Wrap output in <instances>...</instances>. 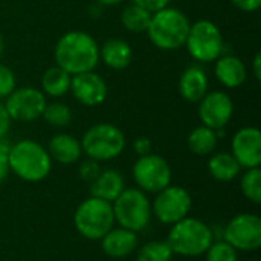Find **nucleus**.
Masks as SVG:
<instances>
[{
  "label": "nucleus",
  "mask_w": 261,
  "mask_h": 261,
  "mask_svg": "<svg viewBox=\"0 0 261 261\" xmlns=\"http://www.w3.org/2000/svg\"><path fill=\"white\" fill-rule=\"evenodd\" d=\"M54 57L57 66L70 75L90 72L99 61V46L90 34L84 31H69L57 41Z\"/></svg>",
  "instance_id": "obj_1"
},
{
  "label": "nucleus",
  "mask_w": 261,
  "mask_h": 261,
  "mask_svg": "<svg viewBox=\"0 0 261 261\" xmlns=\"http://www.w3.org/2000/svg\"><path fill=\"white\" fill-rule=\"evenodd\" d=\"M8 162L9 171L29 184L44 180L52 170V159L47 150L32 139H21L9 145Z\"/></svg>",
  "instance_id": "obj_2"
},
{
  "label": "nucleus",
  "mask_w": 261,
  "mask_h": 261,
  "mask_svg": "<svg viewBox=\"0 0 261 261\" xmlns=\"http://www.w3.org/2000/svg\"><path fill=\"white\" fill-rule=\"evenodd\" d=\"M190 18L177 8H162L151 14L147 35L162 50H176L185 46L190 32Z\"/></svg>",
  "instance_id": "obj_3"
},
{
  "label": "nucleus",
  "mask_w": 261,
  "mask_h": 261,
  "mask_svg": "<svg viewBox=\"0 0 261 261\" xmlns=\"http://www.w3.org/2000/svg\"><path fill=\"white\" fill-rule=\"evenodd\" d=\"M165 242L168 243L174 255L200 257L213 245L214 234L210 225L188 216L180 222L171 225Z\"/></svg>",
  "instance_id": "obj_4"
},
{
  "label": "nucleus",
  "mask_w": 261,
  "mask_h": 261,
  "mask_svg": "<svg viewBox=\"0 0 261 261\" xmlns=\"http://www.w3.org/2000/svg\"><path fill=\"white\" fill-rule=\"evenodd\" d=\"M73 225L84 239L101 240L116 225L112 203L93 196L87 197L78 205L73 214Z\"/></svg>",
  "instance_id": "obj_5"
},
{
  "label": "nucleus",
  "mask_w": 261,
  "mask_h": 261,
  "mask_svg": "<svg viewBox=\"0 0 261 261\" xmlns=\"http://www.w3.org/2000/svg\"><path fill=\"white\" fill-rule=\"evenodd\" d=\"M115 223L133 232L144 231L151 220V202L139 188H125L112 203Z\"/></svg>",
  "instance_id": "obj_6"
},
{
  "label": "nucleus",
  "mask_w": 261,
  "mask_h": 261,
  "mask_svg": "<svg viewBox=\"0 0 261 261\" xmlns=\"http://www.w3.org/2000/svg\"><path fill=\"white\" fill-rule=\"evenodd\" d=\"M81 142L83 153L89 159L107 162L118 158L125 148V136L121 128L110 122H99L92 125L84 135Z\"/></svg>",
  "instance_id": "obj_7"
},
{
  "label": "nucleus",
  "mask_w": 261,
  "mask_h": 261,
  "mask_svg": "<svg viewBox=\"0 0 261 261\" xmlns=\"http://www.w3.org/2000/svg\"><path fill=\"white\" fill-rule=\"evenodd\" d=\"M188 54L199 63L216 61L225 49L220 28L211 20H199L190 26L185 41Z\"/></svg>",
  "instance_id": "obj_8"
},
{
  "label": "nucleus",
  "mask_w": 261,
  "mask_h": 261,
  "mask_svg": "<svg viewBox=\"0 0 261 261\" xmlns=\"http://www.w3.org/2000/svg\"><path fill=\"white\" fill-rule=\"evenodd\" d=\"M193 199L187 188L179 185H168L156 193L151 202V214L164 225H174L190 216Z\"/></svg>",
  "instance_id": "obj_9"
},
{
  "label": "nucleus",
  "mask_w": 261,
  "mask_h": 261,
  "mask_svg": "<svg viewBox=\"0 0 261 261\" xmlns=\"http://www.w3.org/2000/svg\"><path fill=\"white\" fill-rule=\"evenodd\" d=\"M132 174L138 188L151 194H156L171 185L173 177L170 164L162 156L154 153L139 156L133 165Z\"/></svg>",
  "instance_id": "obj_10"
},
{
  "label": "nucleus",
  "mask_w": 261,
  "mask_h": 261,
  "mask_svg": "<svg viewBox=\"0 0 261 261\" xmlns=\"http://www.w3.org/2000/svg\"><path fill=\"white\" fill-rule=\"evenodd\" d=\"M223 237L236 251H258L261 246V219L257 214L240 213L226 223Z\"/></svg>",
  "instance_id": "obj_11"
},
{
  "label": "nucleus",
  "mask_w": 261,
  "mask_h": 261,
  "mask_svg": "<svg viewBox=\"0 0 261 261\" xmlns=\"http://www.w3.org/2000/svg\"><path fill=\"white\" fill-rule=\"evenodd\" d=\"M3 102L12 121L32 122L41 118L46 107V95L35 87H15Z\"/></svg>",
  "instance_id": "obj_12"
},
{
  "label": "nucleus",
  "mask_w": 261,
  "mask_h": 261,
  "mask_svg": "<svg viewBox=\"0 0 261 261\" xmlns=\"http://www.w3.org/2000/svg\"><path fill=\"white\" fill-rule=\"evenodd\" d=\"M234 115V102L231 96L222 90L208 92L199 101V118L202 125L213 130L225 128Z\"/></svg>",
  "instance_id": "obj_13"
},
{
  "label": "nucleus",
  "mask_w": 261,
  "mask_h": 261,
  "mask_svg": "<svg viewBox=\"0 0 261 261\" xmlns=\"http://www.w3.org/2000/svg\"><path fill=\"white\" fill-rule=\"evenodd\" d=\"M231 154L242 168H257L261 164V133L257 127L240 128L231 141Z\"/></svg>",
  "instance_id": "obj_14"
},
{
  "label": "nucleus",
  "mask_w": 261,
  "mask_h": 261,
  "mask_svg": "<svg viewBox=\"0 0 261 261\" xmlns=\"http://www.w3.org/2000/svg\"><path fill=\"white\" fill-rule=\"evenodd\" d=\"M69 92H72L73 98L80 104L86 107H96L106 101L109 90L102 76L90 70L72 75Z\"/></svg>",
  "instance_id": "obj_15"
},
{
  "label": "nucleus",
  "mask_w": 261,
  "mask_h": 261,
  "mask_svg": "<svg viewBox=\"0 0 261 261\" xmlns=\"http://www.w3.org/2000/svg\"><path fill=\"white\" fill-rule=\"evenodd\" d=\"M102 252L110 258H124L138 249V234L125 228H112L101 240Z\"/></svg>",
  "instance_id": "obj_16"
},
{
  "label": "nucleus",
  "mask_w": 261,
  "mask_h": 261,
  "mask_svg": "<svg viewBox=\"0 0 261 261\" xmlns=\"http://www.w3.org/2000/svg\"><path fill=\"white\" fill-rule=\"evenodd\" d=\"M208 75L200 66L187 67L179 78V93L188 102H199L208 93Z\"/></svg>",
  "instance_id": "obj_17"
},
{
  "label": "nucleus",
  "mask_w": 261,
  "mask_h": 261,
  "mask_svg": "<svg viewBox=\"0 0 261 261\" xmlns=\"http://www.w3.org/2000/svg\"><path fill=\"white\" fill-rule=\"evenodd\" d=\"M214 72L220 84L226 89L240 87L248 76V69L245 63L236 55H220L216 60Z\"/></svg>",
  "instance_id": "obj_18"
},
{
  "label": "nucleus",
  "mask_w": 261,
  "mask_h": 261,
  "mask_svg": "<svg viewBox=\"0 0 261 261\" xmlns=\"http://www.w3.org/2000/svg\"><path fill=\"white\" fill-rule=\"evenodd\" d=\"M46 150H47L50 159L61 165L76 164L83 154L81 142L67 133H58L54 138H50Z\"/></svg>",
  "instance_id": "obj_19"
},
{
  "label": "nucleus",
  "mask_w": 261,
  "mask_h": 261,
  "mask_svg": "<svg viewBox=\"0 0 261 261\" xmlns=\"http://www.w3.org/2000/svg\"><path fill=\"white\" fill-rule=\"evenodd\" d=\"M125 190L124 176L116 170H102L90 184V196L113 203Z\"/></svg>",
  "instance_id": "obj_20"
},
{
  "label": "nucleus",
  "mask_w": 261,
  "mask_h": 261,
  "mask_svg": "<svg viewBox=\"0 0 261 261\" xmlns=\"http://www.w3.org/2000/svg\"><path fill=\"white\" fill-rule=\"evenodd\" d=\"M99 60L113 70H122L132 63L133 50L127 41L121 38H109L99 47Z\"/></svg>",
  "instance_id": "obj_21"
},
{
  "label": "nucleus",
  "mask_w": 261,
  "mask_h": 261,
  "mask_svg": "<svg viewBox=\"0 0 261 261\" xmlns=\"http://www.w3.org/2000/svg\"><path fill=\"white\" fill-rule=\"evenodd\" d=\"M208 171L211 177L219 182H232L239 177L242 167L231 153L222 151L210 156Z\"/></svg>",
  "instance_id": "obj_22"
},
{
  "label": "nucleus",
  "mask_w": 261,
  "mask_h": 261,
  "mask_svg": "<svg viewBox=\"0 0 261 261\" xmlns=\"http://www.w3.org/2000/svg\"><path fill=\"white\" fill-rule=\"evenodd\" d=\"M72 75L67 73L60 66L49 67L41 76V92L52 98L64 96L70 90Z\"/></svg>",
  "instance_id": "obj_23"
},
{
  "label": "nucleus",
  "mask_w": 261,
  "mask_h": 261,
  "mask_svg": "<svg viewBox=\"0 0 261 261\" xmlns=\"http://www.w3.org/2000/svg\"><path fill=\"white\" fill-rule=\"evenodd\" d=\"M217 142H219V138H217L216 130H213L206 125H199L194 130H191V133L188 135V139H187L188 148L197 156L213 154V151L217 147Z\"/></svg>",
  "instance_id": "obj_24"
},
{
  "label": "nucleus",
  "mask_w": 261,
  "mask_h": 261,
  "mask_svg": "<svg viewBox=\"0 0 261 261\" xmlns=\"http://www.w3.org/2000/svg\"><path fill=\"white\" fill-rule=\"evenodd\" d=\"M151 14L153 12L147 11L145 8L135 5V3H130L121 12V23L130 32H136V34L138 32H147V28L150 24V20H151Z\"/></svg>",
  "instance_id": "obj_25"
},
{
  "label": "nucleus",
  "mask_w": 261,
  "mask_h": 261,
  "mask_svg": "<svg viewBox=\"0 0 261 261\" xmlns=\"http://www.w3.org/2000/svg\"><path fill=\"white\" fill-rule=\"evenodd\" d=\"M240 190L242 194L252 203L260 205L261 203V170L249 168L243 173L240 177Z\"/></svg>",
  "instance_id": "obj_26"
},
{
  "label": "nucleus",
  "mask_w": 261,
  "mask_h": 261,
  "mask_svg": "<svg viewBox=\"0 0 261 261\" xmlns=\"http://www.w3.org/2000/svg\"><path fill=\"white\" fill-rule=\"evenodd\" d=\"M136 251V261H171L174 255L168 243L162 240L148 242Z\"/></svg>",
  "instance_id": "obj_27"
},
{
  "label": "nucleus",
  "mask_w": 261,
  "mask_h": 261,
  "mask_svg": "<svg viewBox=\"0 0 261 261\" xmlns=\"http://www.w3.org/2000/svg\"><path fill=\"white\" fill-rule=\"evenodd\" d=\"M44 121L52 127H66L72 122V110L64 102H50L46 104L41 115Z\"/></svg>",
  "instance_id": "obj_28"
},
{
  "label": "nucleus",
  "mask_w": 261,
  "mask_h": 261,
  "mask_svg": "<svg viewBox=\"0 0 261 261\" xmlns=\"http://www.w3.org/2000/svg\"><path fill=\"white\" fill-rule=\"evenodd\" d=\"M203 255L205 261H239V251H236L225 240L213 242V245Z\"/></svg>",
  "instance_id": "obj_29"
},
{
  "label": "nucleus",
  "mask_w": 261,
  "mask_h": 261,
  "mask_svg": "<svg viewBox=\"0 0 261 261\" xmlns=\"http://www.w3.org/2000/svg\"><path fill=\"white\" fill-rule=\"evenodd\" d=\"M17 87V78L11 67L0 63V98H8Z\"/></svg>",
  "instance_id": "obj_30"
},
{
  "label": "nucleus",
  "mask_w": 261,
  "mask_h": 261,
  "mask_svg": "<svg viewBox=\"0 0 261 261\" xmlns=\"http://www.w3.org/2000/svg\"><path fill=\"white\" fill-rule=\"evenodd\" d=\"M101 171H102V170H101V167H99V162H98V161H93V159H87V161L81 162V165H80V168H78L80 177H81L84 182H87V184H92V182L98 177V174H99Z\"/></svg>",
  "instance_id": "obj_31"
},
{
  "label": "nucleus",
  "mask_w": 261,
  "mask_h": 261,
  "mask_svg": "<svg viewBox=\"0 0 261 261\" xmlns=\"http://www.w3.org/2000/svg\"><path fill=\"white\" fill-rule=\"evenodd\" d=\"M8 153H9V144L5 141H0V185L6 180V177L9 174Z\"/></svg>",
  "instance_id": "obj_32"
},
{
  "label": "nucleus",
  "mask_w": 261,
  "mask_h": 261,
  "mask_svg": "<svg viewBox=\"0 0 261 261\" xmlns=\"http://www.w3.org/2000/svg\"><path fill=\"white\" fill-rule=\"evenodd\" d=\"M170 2L171 0H132V3L145 8L150 12H156L162 8H167L170 5Z\"/></svg>",
  "instance_id": "obj_33"
},
{
  "label": "nucleus",
  "mask_w": 261,
  "mask_h": 261,
  "mask_svg": "<svg viewBox=\"0 0 261 261\" xmlns=\"http://www.w3.org/2000/svg\"><path fill=\"white\" fill-rule=\"evenodd\" d=\"M11 122H12V119L9 118L5 104L0 102V141H5V138L11 128Z\"/></svg>",
  "instance_id": "obj_34"
},
{
  "label": "nucleus",
  "mask_w": 261,
  "mask_h": 261,
  "mask_svg": "<svg viewBox=\"0 0 261 261\" xmlns=\"http://www.w3.org/2000/svg\"><path fill=\"white\" fill-rule=\"evenodd\" d=\"M229 2L243 12H255L261 6V0H229Z\"/></svg>",
  "instance_id": "obj_35"
},
{
  "label": "nucleus",
  "mask_w": 261,
  "mask_h": 261,
  "mask_svg": "<svg viewBox=\"0 0 261 261\" xmlns=\"http://www.w3.org/2000/svg\"><path fill=\"white\" fill-rule=\"evenodd\" d=\"M133 150L138 156H145L151 153V141L145 136H141L133 142Z\"/></svg>",
  "instance_id": "obj_36"
},
{
  "label": "nucleus",
  "mask_w": 261,
  "mask_h": 261,
  "mask_svg": "<svg viewBox=\"0 0 261 261\" xmlns=\"http://www.w3.org/2000/svg\"><path fill=\"white\" fill-rule=\"evenodd\" d=\"M252 73H254V76L260 81L261 80V54L260 52H257V54H255V57H254V60H252Z\"/></svg>",
  "instance_id": "obj_37"
},
{
  "label": "nucleus",
  "mask_w": 261,
  "mask_h": 261,
  "mask_svg": "<svg viewBox=\"0 0 261 261\" xmlns=\"http://www.w3.org/2000/svg\"><path fill=\"white\" fill-rule=\"evenodd\" d=\"M96 2L102 6H113V5H119L124 0H96Z\"/></svg>",
  "instance_id": "obj_38"
},
{
  "label": "nucleus",
  "mask_w": 261,
  "mask_h": 261,
  "mask_svg": "<svg viewBox=\"0 0 261 261\" xmlns=\"http://www.w3.org/2000/svg\"><path fill=\"white\" fill-rule=\"evenodd\" d=\"M3 54H5V41H3V37L0 34V60H2Z\"/></svg>",
  "instance_id": "obj_39"
}]
</instances>
